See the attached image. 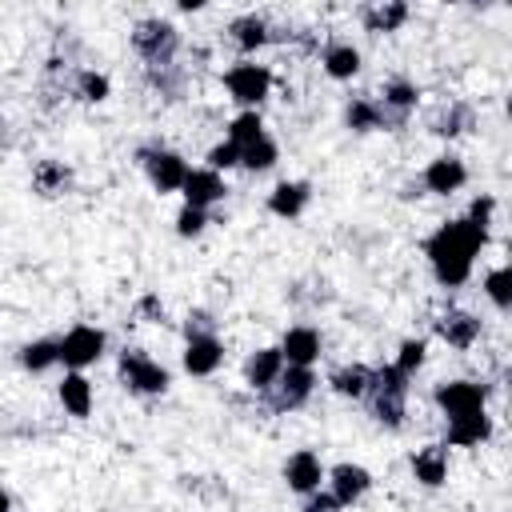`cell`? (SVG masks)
<instances>
[{
  "label": "cell",
  "instance_id": "obj_38",
  "mask_svg": "<svg viewBox=\"0 0 512 512\" xmlns=\"http://www.w3.org/2000/svg\"><path fill=\"white\" fill-rule=\"evenodd\" d=\"M204 160H208L204 168H212V172H228V168H240V148H236L232 140H220V144L208 148Z\"/></svg>",
  "mask_w": 512,
  "mask_h": 512
},
{
  "label": "cell",
  "instance_id": "obj_23",
  "mask_svg": "<svg viewBox=\"0 0 512 512\" xmlns=\"http://www.w3.org/2000/svg\"><path fill=\"white\" fill-rule=\"evenodd\" d=\"M312 200V184L308 180H280L272 192H268V212L280 216V220H296Z\"/></svg>",
  "mask_w": 512,
  "mask_h": 512
},
{
  "label": "cell",
  "instance_id": "obj_4",
  "mask_svg": "<svg viewBox=\"0 0 512 512\" xmlns=\"http://www.w3.org/2000/svg\"><path fill=\"white\" fill-rule=\"evenodd\" d=\"M116 372H120V384L128 392H136V396H160L172 384V372L160 360H152L144 348H124Z\"/></svg>",
  "mask_w": 512,
  "mask_h": 512
},
{
  "label": "cell",
  "instance_id": "obj_42",
  "mask_svg": "<svg viewBox=\"0 0 512 512\" xmlns=\"http://www.w3.org/2000/svg\"><path fill=\"white\" fill-rule=\"evenodd\" d=\"M304 512H340V504L328 492H312V496H304Z\"/></svg>",
  "mask_w": 512,
  "mask_h": 512
},
{
  "label": "cell",
  "instance_id": "obj_5",
  "mask_svg": "<svg viewBox=\"0 0 512 512\" xmlns=\"http://www.w3.org/2000/svg\"><path fill=\"white\" fill-rule=\"evenodd\" d=\"M224 88H228V100H236V104L256 112L268 100V92H272V68L256 64V60H236L224 72Z\"/></svg>",
  "mask_w": 512,
  "mask_h": 512
},
{
  "label": "cell",
  "instance_id": "obj_12",
  "mask_svg": "<svg viewBox=\"0 0 512 512\" xmlns=\"http://www.w3.org/2000/svg\"><path fill=\"white\" fill-rule=\"evenodd\" d=\"M324 480H328V496H332L340 508H352V504L364 500L368 488H372V472H368L364 464H352V460H340L336 468H328Z\"/></svg>",
  "mask_w": 512,
  "mask_h": 512
},
{
  "label": "cell",
  "instance_id": "obj_8",
  "mask_svg": "<svg viewBox=\"0 0 512 512\" xmlns=\"http://www.w3.org/2000/svg\"><path fill=\"white\" fill-rule=\"evenodd\" d=\"M312 392H316V372L284 364L280 380L264 392V404H268V412H296V408H304L312 400Z\"/></svg>",
  "mask_w": 512,
  "mask_h": 512
},
{
  "label": "cell",
  "instance_id": "obj_20",
  "mask_svg": "<svg viewBox=\"0 0 512 512\" xmlns=\"http://www.w3.org/2000/svg\"><path fill=\"white\" fill-rule=\"evenodd\" d=\"M220 364H224L220 336H192V340H184V372L188 376H212Z\"/></svg>",
  "mask_w": 512,
  "mask_h": 512
},
{
  "label": "cell",
  "instance_id": "obj_25",
  "mask_svg": "<svg viewBox=\"0 0 512 512\" xmlns=\"http://www.w3.org/2000/svg\"><path fill=\"white\" fill-rule=\"evenodd\" d=\"M412 476H416V484H424V488H440V484L448 480V452H444V444H424V448H416V452H412Z\"/></svg>",
  "mask_w": 512,
  "mask_h": 512
},
{
  "label": "cell",
  "instance_id": "obj_7",
  "mask_svg": "<svg viewBox=\"0 0 512 512\" xmlns=\"http://www.w3.org/2000/svg\"><path fill=\"white\" fill-rule=\"evenodd\" d=\"M136 160H140V168L148 172V180H152V188H156L160 196H168V192H180V188H184L188 160H184L180 152H172V148H164V144H148V148H140V152H136Z\"/></svg>",
  "mask_w": 512,
  "mask_h": 512
},
{
  "label": "cell",
  "instance_id": "obj_33",
  "mask_svg": "<svg viewBox=\"0 0 512 512\" xmlns=\"http://www.w3.org/2000/svg\"><path fill=\"white\" fill-rule=\"evenodd\" d=\"M480 288H484V296L492 300L496 312H508L512 308V272H508V264H496L492 272H484Z\"/></svg>",
  "mask_w": 512,
  "mask_h": 512
},
{
  "label": "cell",
  "instance_id": "obj_29",
  "mask_svg": "<svg viewBox=\"0 0 512 512\" xmlns=\"http://www.w3.org/2000/svg\"><path fill=\"white\" fill-rule=\"evenodd\" d=\"M32 188H36L40 196H60V192L72 188V168L60 164V160H40V164L32 168Z\"/></svg>",
  "mask_w": 512,
  "mask_h": 512
},
{
  "label": "cell",
  "instance_id": "obj_3",
  "mask_svg": "<svg viewBox=\"0 0 512 512\" xmlns=\"http://www.w3.org/2000/svg\"><path fill=\"white\" fill-rule=\"evenodd\" d=\"M132 52L148 64V68H164V64H176V52H180V28L164 16H148L132 28Z\"/></svg>",
  "mask_w": 512,
  "mask_h": 512
},
{
  "label": "cell",
  "instance_id": "obj_2",
  "mask_svg": "<svg viewBox=\"0 0 512 512\" xmlns=\"http://www.w3.org/2000/svg\"><path fill=\"white\" fill-rule=\"evenodd\" d=\"M364 400H368L376 424L404 428V420H408V376H400L392 364L372 368V384H368Z\"/></svg>",
  "mask_w": 512,
  "mask_h": 512
},
{
  "label": "cell",
  "instance_id": "obj_31",
  "mask_svg": "<svg viewBox=\"0 0 512 512\" xmlns=\"http://www.w3.org/2000/svg\"><path fill=\"white\" fill-rule=\"evenodd\" d=\"M56 364H60V352H56V340H48V336L28 340V344L20 348V368L32 372V376H40V372H48V368H56Z\"/></svg>",
  "mask_w": 512,
  "mask_h": 512
},
{
  "label": "cell",
  "instance_id": "obj_21",
  "mask_svg": "<svg viewBox=\"0 0 512 512\" xmlns=\"http://www.w3.org/2000/svg\"><path fill=\"white\" fill-rule=\"evenodd\" d=\"M280 372H284L280 348H256V352L244 360V384H248L252 392H260V396L280 380Z\"/></svg>",
  "mask_w": 512,
  "mask_h": 512
},
{
  "label": "cell",
  "instance_id": "obj_41",
  "mask_svg": "<svg viewBox=\"0 0 512 512\" xmlns=\"http://www.w3.org/2000/svg\"><path fill=\"white\" fill-rule=\"evenodd\" d=\"M136 316L148 320V324H160V320L168 316V308H164V300H160L156 292H144V296L136 300Z\"/></svg>",
  "mask_w": 512,
  "mask_h": 512
},
{
  "label": "cell",
  "instance_id": "obj_13",
  "mask_svg": "<svg viewBox=\"0 0 512 512\" xmlns=\"http://www.w3.org/2000/svg\"><path fill=\"white\" fill-rule=\"evenodd\" d=\"M432 328H436V336H440L448 348H456V352H468V348L480 340V332H484L480 316L468 312V308H448V312H440V316L432 320Z\"/></svg>",
  "mask_w": 512,
  "mask_h": 512
},
{
  "label": "cell",
  "instance_id": "obj_22",
  "mask_svg": "<svg viewBox=\"0 0 512 512\" xmlns=\"http://www.w3.org/2000/svg\"><path fill=\"white\" fill-rule=\"evenodd\" d=\"M408 16H412V8L404 4V0H376V4H364L360 8V24H364V32H400L404 24H408Z\"/></svg>",
  "mask_w": 512,
  "mask_h": 512
},
{
  "label": "cell",
  "instance_id": "obj_10",
  "mask_svg": "<svg viewBox=\"0 0 512 512\" xmlns=\"http://www.w3.org/2000/svg\"><path fill=\"white\" fill-rule=\"evenodd\" d=\"M380 108H384V116H388V132H396V128H404L408 124V116L416 112V104H420V88L408 80V76H388L384 84H380Z\"/></svg>",
  "mask_w": 512,
  "mask_h": 512
},
{
  "label": "cell",
  "instance_id": "obj_28",
  "mask_svg": "<svg viewBox=\"0 0 512 512\" xmlns=\"http://www.w3.org/2000/svg\"><path fill=\"white\" fill-rule=\"evenodd\" d=\"M332 392L344 396V400H364L368 396V384H372V368L368 364H340L332 376H328Z\"/></svg>",
  "mask_w": 512,
  "mask_h": 512
},
{
  "label": "cell",
  "instance_id": "obj_37",
  "mask_svg": "<svg viewBox=\"0 0 512 512\" xmlns=\"http://www.w3.org/2000/svg\"><path fill=\"white\" fill-rule=\"evenodd\" d=\"M204 228H208V212L204 208H192V204H180V212H176V236L180 240H196Z\"/></svg>",
  "mask_w": 512,
  "mask_h": 512
},
{
  "label": "cell",
  "instance_id": "obj_26",
  "mask_svg": "<svg viewBox=\"0 0 512 512\" xmlns=\"http://www.w3.org/2000/svg\"><path fill=\"white\" fill-rule=\"evenodd\" d=\"M320 68L332 76V80H352L360 72V48L348 44V40H328L320 48Z\"/></svg>",
  "mask_w": 512,
  "mask_h": 512
},
{
  "label": "cell",
  "instance_id": "obj_19",
  "mask_svg": "<svg viewBox=\"0 0 512 512\" xmlns=\"http://www.w3.org/2000/svg\"><path fill=\"white\" fill-rule=\"evenodd\" d=\"M492 436V416L480 408V412H464V416H448L444 424V440L452 448H476Z\"/></svg>",
  "mask_w": 512,
  "mask_h": 512
},
{
  "label": "cell",
  "instance_id": "obj_40",
  "mask_svg": "<svg viewBox=\"0 0 512 512\" xmlns=\"http://www.w3.org/2000/svg\"><path fill=\"white\" fill-rule=\"evenodd\" d=\"M192 336H216V320H212V312L192 308V312L184 316V340H192Z\"/></svg>",
  "mask_w": 512,
  "mask_h": 512
},
{
  "label": "cell",
  "instance_id": "obj_11",
  "mask_svg": "<svg viewBox=\"0 0 512 512\" xmlns=\"http://www.w3.org/2000/svg\"><path fill=\"white\" fill-rule=\"evenodd\" d=\"M420 192H432V196H452V192H460L464 184H468V168H464V160L460 156H452V152H444V156H432L428 164H424V172H420Z\"/></svg>",
  "mask_w": 512,
  "mask_h": 512
},
{
  "label": "cell",
  "instance_id": "obj_15",
  "mask_svg": "<svg viewBox=\"0 0 512 512\" xmlns=\"http://www.w3.org/2000/svg\"><path fill=\"white\" fill-rule=\"evenodd\" d=\"M276 348H280V356H284L288 368H312V364L320 360L324 340H320V332H316L312 324H292V328L280 336Z\"/></svg>",
  "mask_w": 512,
  "mask_h": 512
},
{
  "label": "cell",
  "instance_id": "obj_16",
  "mask_svg": "<svg viewBox=\"0 0 512 512\" xmlns=\"http://www.w3.org/2000/svg\"><path fill=\"white\" fill-rule=\"evenodd\" d=\"M224 32H228V40H232L244 56L260 52L264 44H272V24H268V16H260V12H240V16H232Z\"/></svg>",
  "mask_w": 512,
  "mask_h": 512
},
{
  "label": "cell",
  "instance_id": "obj_24",
  "mask_svg": "<svg viewBox=\"0 0 512 512\" xmlns=\"http://www.w3.org/2000/svg\"><path fill=\"white\" fill-rule=\"evenodd\" d=\"M56 396H60V408L76 420H84L96 404V392H92V380L84 372H64V380L56 384Z\"/></svg>",
  "mask_w": 512,
  "mask_h": 512
},
{
  "label": "cell",
  "instance_id": "obj_6",
  "mask_svg": "<svg viewBox=\"0 0 512 512\" xmlns=\"http://www.w3.org/2000/svg\"><path fill=\"white\" fill-rule=\"evenodd\" d=\"M108 348V336L96 328V324H72L60 340H56V352H60V364L68 372H84L88 364H96Z\"/></svg>",
  "mask_w": 512,
  "mask_h": 512
},
{
  "label": "cell",
  "instance_id": "obj_32",
  "mask_svg": "<svg viewBox=\"0 0 512 512\" xmlns=\"http://www.w3.org/2000/svg\"><path fill=\"white\" fill-rule=\"evenodd\" d=\"M72 92H76L84 104H104V100L112 96V80H108L104 72H96V68H80L76 80H72Z\"/></svg>",
  "mask_w": 512,
  "mask_h": 512
},
{
  "label": "cell",
  "instance_id": "obj_30",
  "mask_svg": "<svg viewBox=\"0 0 512 512\" xmlns=\"http://www.w3.org/2000/svg\"><path fill=\"white\" fill-rule=\"evenodd\" d=\"M144 76H148V84H152V92H160L164 100H180V96H184V88H188V72H184V64H164V68H144Z\"/></svg>",
  "mask_w": 512,
  "mask_h": 512
},
{
  "label": "cell",
  "instance_id": "obj_39",
  "mask_svg": "<svg viewBox=\"0 0 512 512\" xmlns=\"http://www.w3.org/2000/svg\"><path fill=\"white\" fill-rule=\"evenodd\" d=\"M492 216H496V196H488V192H484V196H476V200L468 204V216H464V220L488 232V228H492Z\"/></svg>",
  "mask_w": 512,
  "mask_h": 512
},
{
  "label": "cell",
  "instance_id": "obj_17",
  "mask_svg": "<svg viewBox=\"0 0 512 512\" xmlns=\"http://www.w3.org/2000/svg\"><path fill=\"white\" fill-rule=\"evenodd\" d=\"M472 128H476V108L468 100H448L428 116V132L440 136V140H456Z\"/></svg>",
  "mask_w": 512,
  "mask_h": 512
},
{
  "label": "cell",
  "instance_id": "obj_34",
  "mask_svg": "<svg viewBox=\"0 0 512 512\" xmlns=\"http://www.w3.org/2000/svg\"><path fill=\"white\" fill-rule=\"evenodd\" d=\"M260 136H268V132H264V120H260V112L244 108L240 116H232V120H228V136H224V140H232L236 148H248V144H256Z\"/></svg>",
  "mask_w": 512,
  "mask_h": 512
},
{
  "label": "cell",
  "instance_id": "obj_27",
  "mask_svg": "<svg viewBox=\"0 0 512 512\" xmlns=\"http://www.w3.org/2000/svg\"><path fill=\"white\" fill-rule=\"evenodd\" d=\"M344 124H348L352 132H384V128H388V116H384V108H380L376 96H348V104H344Z\"/></svg>",
  "mask_w": 512,
  "mask_h": 512
},
{
  "label": "cell",
  "instance_id": "obj_43",
  "mask_svg": "<svg viewBox=\"0 0 512 512\" xmlns=\"http://www.w3.org/2000/svg\"><path fill=\"white\" fill-rule=\"evenodd\" d=\"M176 8H180V12H200V8H204V0H180Z\"/></svg>",
  "mask_w": 512,
  "mask_h": 512
},
{
  "label": "cell",
  "instance_id": "obj_44",
  "mask_svg": "<svg viewBox=\"0 0 512 512\" xmlns=\"http://www.w3.org/2000/svg\"><path fill=\"white\" fill-rule=\"evenodd\" d=\"M0 512H12V496L0 488Z\"/></svg>",
  "mask_w": 512,
  "mask_h": 512
},
{
  "label": "cell",
  "instance_id": "obj_9",
  "mask_svg": "<svg viewBox=\"0 0 512 512\" xmlns=\"http://www.w3.org/2000/svg\"><path fill=\"white\" fill-rule=\"evenodd\" d=\"M432 404L448 416H464V412H480L488 404V384L484 380H440L432 388Z\"/></svg>",
  "mask_w": 512,
  "mask_h": 512
},
{
  "label": "cell",
  "instance_id": "obj_35",
  "mask_svg": "<svg viewBox=\"0 0 512 512\" xmlns=\"http://www.w3.org/2000/svg\"><path fill=\"white\" fill-rule=\"evenodd\" d=\"M276 160H280V144L272 136H260L256 144L240 148V168H248V172H268V168H276Z\"/></svg>",
  "mask_w": 512,
  "mask_h": 512
},
{
  "label": "cell",
  "instance_id": "obj_1",
  "mask_svg": "<svg viewBox=\"0 0 512 512\" xmlns=\"http://www.w3.org/2000/svg\"><path fill=\"white\" fill-rule=\"evenodd\" d=\"M488 248V232L460 220L440 224L428 240H424V256L432 264V276L440 288H464L472 280V260Z\"/></svg>",
  "mask_w": 512,
  "mask_h": 512
},
{
  "label": "cell",
  "instance_id": "obj_36",
  "mask_svg": "<svg viewBox=\"0 0 512 512\" xmlns=\"http://www.w3.org/2000/svg\"><path fill=\"white\" fill-rule=\"evenodd\" d=\"M424 360H428V344L420 340V336H408V340H400V348H396V360H392V368L400 372V376H416L420 368H424Z\"/></svg>",
  "mask_w": 512,
  "mask_h": 512
},
{
  "label": "cell",
  "instance_id": "obj_14",
  "mask_svg": "<svg viewBox=\"0 0 512 512\" xmlns=\"http://www.w3.org/2000/svg\"><path fill=\"white\" fill-rule=\"evenodd\" d=\"M324 472H328V468L320 464V456H316L312 448H296V452L284 460V484H288V492H296V496L320 492Z\"/></svg>",
  "mask_w": 512,
  "mask_h": 512
},
{
  "label": "cell",
  "instance_id": "obj_18",
  "mask_svg": "<svg viewBox=\"0 0 512 512\" xmlns=\"http://www.w3.org/2000/svg\"><path fill=\"white\" fill-rule=\"evenodd\" d=\"M184 204H192V208H212V204H220L224 196H228V184H224V176L220 172H212V168H188V176H184Z\"/></svg>",
  "mask_w": 512,
  "mask_h": 512
}]
</instances>
